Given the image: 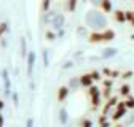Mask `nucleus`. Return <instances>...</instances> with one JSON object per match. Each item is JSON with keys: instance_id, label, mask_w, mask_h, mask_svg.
Returning <instances> with one entry per match:
<instances>
[{"instance_id": "nucleus-1", "label": "nucleus", "mask_w": 134, "mask_h": 127, "mask_svg": "<svg viewBox=\"0 0 134 127\" xmlns=\"http://www.w3.org/2000/svg\"><path fill=\"white\" fill-rule=\"evenodd\" d=\"M126 110H128L126 103H125V102H118V103H116V110H115V113L112 115V119H113V121H120V119L126 115Z\"/></svg>"}, {"instance_id": "nucleus-2", "label": "nucleus", "mask_w": 134, "mask_h": 127, "mask_svg": "<svg viewBox=\"0 0 134 127\" xmlns=\"http://www.w3.org/2000/svg\"><path fill=\"white\" fill-rule=\"evenodd\" d=\"M93 81H94V79L91 78V73H86V75H81L80 76V84L83 87H91L93 86Z\"/></svg>"}, {"instance_id": "nucleus-3", "label": "nucleus", "mask_w": 134, "mask_h": 127, "mask_svg": "<svg viewBox=\"0 0 134 127\" xmlns=\"http://www.w3.org/2000/svg\"><path fill=\"white\" fill-rule=\"evenodd\" d=\"M90 41L91 43H102V41H105L104 32H93V34L90 35Z\"/></svg>"}, {"instance_id": "nucleus-4", "label": "nucleus", "mask_w": 134, "mask_h": 127, "mask_svg": "<svg viewBox=\"0 0 134 127\" xmlns=\"http://www.w3.org/2000/svg\"><path fill=\"white\" fill-rule=\"evenodd\" d=\"M67 95H69V89H67L65 86H61L58 89V102H64L67 99Z\"/></svg>"}, {"instance_id": "nucleus-5", "label": "nucleus", "mask_w": 134, "mask_h": 127, "mask_svg": "<svg viewBox=\"0 0 134 127\" xmlns=\"http://www.w3.org/2000/svg\"><path fill=\"white\" fill-rule=\"evenodd\" d=\"M115 21H116V22H125V21H126V11L116 10V11H115Z\"/></svg>"}, {"instance_id": "nucleus-6", "label": "nucleus", "mask_w": 134, "mask_h": 127, "mask_svg": "<svg viewBox=\"0 0 134 127\" xmlns=\"http://www.w3.org/2000/svg\"><path fill=\"white\" fill-rule=\"evenodd\" d=\"M100 7H102V10L105 13L112 11V2H110V0H100Z\"/></svg>"}, {"instance_id": "nucleus-7", "label": "nucleus", "mask_w": 134, "mask_h": 127, "mask_svg": "<svg viewBox=\"0 0 134 127\" xmlns=\"http://www.w3.org/2000/svg\"><path fill=\"white\" fill-rule=\"evenodd\" d=\"M99 125H100V127H110V124H109V116L100 115V116H99Z\"/></svg>"}, {"instance_id": "nucleus-8", "label": "nucleus", "mask_w": 134, "mask_h": 127, "mask_svg": "<svg viewBox=\"0 0 134 127\" xmlns=\"http://www.w3.org/2000/svg\"><path fill=\"white\" fill-rule=\"evenodd\" d=\"M104 38H105V41H112V40L115 38V32H113L112 29L104 30Z\"/></svg>"}, {"instance_id": "nucleus-9", "label": "nucleus", "mask_w": 134, "mask_h": 127, "mask_svg": "<svg viewBox=\"0 0 134 127\" xmlns=\"http://www.w3.org/2000/svg\"><path fill=\"white\" fill-rule=\"evenodd\" d=\"M88 95H90V99H93V97H100V92H99V89H97L96 86H91L90 91H88Z\"/></svg>"}, {"instance_id": "nucleus-10", "label": "nucleus", "mask_w": 134, "mask_h": 127, "mask_svg": "<svg viewBox=\"0 0 134 127\" xmlns=\"http://www.w3.org/2000/svg\"><path fill=\"white\" fill-rule=\"evenodd\" d=\"M129 92H131V89H129L128 84H123V86L120 87V95H121V97H128Z\"/></svg>"}, {"instance_id": "nucleus-11", "label": "nucleus", "mask_w": 134, "mask_h": 127, "mask_svg": "<svg viewBox=\"0 0 134 127\" xmlns=\"http://www.w3.org/2000/svg\"><path fill=\"white\" fill-rule=\"evenodd\" d=\"M102 97L107 99V100L112 97V87H104V91H102Z\"/></svg>"}, {"instance_id": "nucleus-12", "label": "nucleus", "mask_w": 134, "mask_h": 127, "mask_svg": "<svg viewBox=\"0 0 134 127\" xmlns=\"http://www.w3.org/2000/svg\"><path fill=\"white\" fill-rule=\"evenodd\" d=\"M125 103H126L128 108H134V97H132V95H128L126 100H125Z\"/></svg>"}, {"instance_id": "nucleus-13", "label": "nucleus", "mask_w": 134, "mask_h": 127, "mask_svg": "<svg viewBox=\"0 0 134 127\" xmlns=\"http://www.w3.org/2000/svg\"><path fill=\"white\" fill-rule=\"evenodd\" d=\"M34 59H35V57H34V53H32V54H29V70H27V73H29V75L32 73V67H34Z\"/></svg>"}, {"instance_id": "nucleus-14", "label": "nucleus", "mask_w": 134, "mask_h": 127, "mask_svg": "<svg viewBox=\"0 0 134 127\" xmlns=\"http://www.w3.org/2000/svg\"><path fill=\"white\" fill-rule=\"evenodd\" d=\"M116 103H118V97H110L109 100H107V105L112 108V106H116Z\"/></svg>"}, {"instance_id": "nucleus-15", "label": "nucleus", "mask_w": 134, "mask_h": 127, "mask_svg": "<svg viewBox=\"0 0 134 127\" xmlns=\"http://www.w3.org/2000/svg\"><path fill=\"white\" fill-rule=\"evenodd\" d=\"M91 78L96 79V81H99V79H100V73H99L97 70H93V72H91Z\"/></svg>"}, {"instance_id": "nucleus-16", "label": "nucleus", "mask_w": 134, "mask_h": 127, "mask_svg": "<svg viewBox=\"0 0 134 127\" xmlns=\"http://www.w3.org/2000/svg\"><path fill=\"white\" fill-rule=\"evenodd\" d=\"M126 21H129V22L134 21V11H126Z\"/></svg>"}, {"instance_id": "nucleus-17", "label": "nucleus", "mask_w": 134, "mask_h": 127, "mask_svg": "<svg viewBox=\"0 0 134 127\" xmlns=\"http://www.w3.org/2000/svg\"><path fill=\"white\" fill-rule=\"evenodd\" d=\"M91 125H93V122L90 119H83L81 121V127H91Z\"/></svg>"}, {"instance_id": "nucleus-18", "label": "nucleus", "mask_w": 134, "mask_h": 127, "mask_svg": "<svg viewBox=\"0 0 134 127\" xmlns=\"http://www.w3.org/2000/svg\"><path fill=\"white\" fill-rule=\"evenodd\" d=\"M5 32H7V24H5V22H2V24H0V37H2Z\"/></svg>"}, {"instance_id": "nucleus-19", "label": "nucleus", "mask_w": 134, "mask_h": 127, "mask_svg": "<svg viewBox=\"0 0 134 127\" xmlns=\"http://www.w3.org/2000/svg\"><path fill=\"white\" fill-rule=\"evenodd\" d=\"M75 5H77V0H69V10L70 11L75 10Z\"/></svg>"}, {"instance_id": "nucleus-20", "label": "nucleus", "mask_w": 134, "mask_h": 127, "mask_svg": "<svg viewBox=\"0 0 134 127\" xmlns=\"http://www.w3.org/2000/svg\"><path fill=\"white\" fill-rule=\"evenodd\" d=\"M102 72H104V75H105V76H112V72H113V70H110L109 67H105Z\"/></svg>"}, {"instance_id": "nucleus-21", "label": "nucleus", "mask_w": 134, "mask_h": 127, "mask_svg": "<svg viewBox=\"0 0 134 127\" xmlns=\"http://www.w3.org/2000/svg\"><path fill=\"white\" fill-rule=\"evenodd\" d=\"M131 76H132V72H126V73L121 75V78H125V79H128V78H131Z\"/></svg>"}, {"instance_id": "nucleus-22", "label": "nucleus", "mask_w": 134, "mask_h": 127, "mask_svg": "<svg viewBox=\"0 0 134 127\" xmlns=\"http://www.w3.org/2000/svg\"><path fill=\"white\" fill-rule=\"evenodd\" d=\"M104 87H112V81H110V79H105V81H104Z\"/></svg>"}, {"instance_id": "nucleus-23", "label": "nucleus", "mask_w": 134, "mask_h": 127, "mask_svg": "<svg viewBox=\"0 0 134 127\" xmlns=\"http://www.w3.org/2000/svg\"><path fill=\"white\" fill-rule=\"evenodd\" d=\"M118 75H120V72H116V70L112 72V78H118Z\"/></svg>"}, {"instance_id": "nucleus-24", "label": "nucleus", "mask_w": 134, "mask_h": 127, "mask_svg": "<svg viewBox=\"0 0 134 127\" xmlns=\"http://www.w3.org/2000/svg\"><path fill=\"white\" fill-rule=\"evenodd\" d=\"M3 125V118H2V115H0V127Z\"/></svg>"}, {"instance_id": "nucleus-25", "label": "nucleus", "mask_w": 134, "mask_h": 127, "mask_svg": "<svg viewBox=\"0 0 134 127\" xmlns=\"http://www.w3.org/2000/svg\"><path fill=\"white\" fill-rule=\"evenodd\" d=\"M2 108H3V102H2V100H0V110H2Z\"/></svg>"}, {"instance_id": "nucleus-26", "label": "nucleus", "mask_w": 134, "mask_h": 127, "mask_svg": "<svg viewBox=\"0 0 134 127\" xmlns=\"http://www.w3.org/2000/svg\"><path fill=\"white\" fill-rule=\"evenodd\" d=\"M115 127H125V125H120V124H118V125H115Z\"/></svg>"}, {"instance_id": "nucleus-27", "label": "nucleus", "mask_w": 134, "mask_h": 127, "mask_svg": "<svg viewBox=\"0 0 134 127\" xmlns=\"http://www.w3.org/2000/svg\"><path fill=\"white\" fill-rule=\"evenodd\" d=\"M131 38H132V40H134V35H131Z\"/></svg>"}]
</instances>
